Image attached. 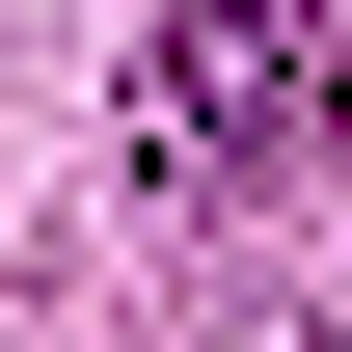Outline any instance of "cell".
I'll return each instance as SVG.
<instances>
[{
    "mask_svg": "<svg viewBox=\"0 0 352 352\" xmlns=\"http://www.w3.org/2000/svg\"><path fill=\"white\" fill-rule=\"evenodd\" d=\"M298 82H325V0H163V28H135V163L163 190H244L271 135H298Z\"/></svg>",
    "mask_w": 352,
    "mask_h": 352,
    "instance_id": "6da1fadb",
    "label": "cell"
}]
</instances>
